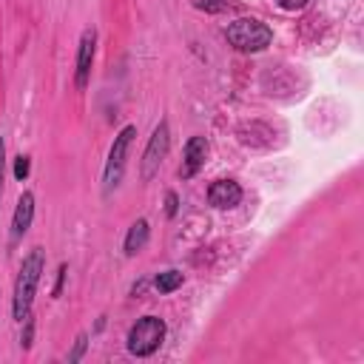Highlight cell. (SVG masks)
Here are the masks:
<instances>
[{"instance_id":"cell-16","label":"cell","mask_w":364,"mask_h":364,"mask_svg":"<svg viewBox=\"0 0 364 364\" xmlns=\"http://www.w3.org/2000/svg\"><path fill=\"white\" fill-rule=\"evenodd\" d=\"M165 202H168V205H165V210H168V216H176V193H173V191H171V193L165 196Z\"/></svg>"},{"instance_id":"cell-6","label":"cell","mask_w":364,"mask_h":364,"mask_svg":"<svg viewBox=\"0 0 364 364\" xmlns=\"http://www.w3.org/2000/svg\"><path fill=\"white\" fill-rule=\"evenodd\" d=\"M205 156H208V139L205 136H191L188 145H185V159L179 165V176L182 179L196 176L199 168L205 165Z\"/></svg>"},{"instance_id":"cell-10","label":"cell","mask_w":364,"mask_h":364,"mask_svg":"<svg viewBox=\"0 0 364 364\" xmlns=\"http://www.w3.org/2000/svg\"><path fill=\"white\" fill-rule=\"evenodd\" d=\"M145 242H148V222H145V219H136V222L131 225L128 236H125V253H128V256L139 253V250L145 247Z\"/></svg>"},{"instance_id":"cell-15","label":"cell","mask_w":364,"mask_h":364,"mask_svg":"<svg viewBox=\"0 0 364 364\" xmlns=\"http://www.w3.org/2000/svg\"><path fill=\"white\" fill-rule=\"evenodd\" d=\"M282 9H287V11H299V9H304V3L307 0H276Z\"/></svg>"},{"instance_id":"cell-13","label":"cell","mask_w":364,"mask_h":364,"mask_svg":"<svg viewBox=\"0 0 364 364\" xmlns=\"http://www.w3.org/2000/svg\"><path fill=\"white\" fill-rule=\"evenodd\" d=\"M28 171H31V159H28V156H17V162H14V176H17V179H26Z\"/></svg>"},{"instance_id":"cell-4","label":"cell","mask_w":364,"mask_h":364,"mask_svg":"<svg viewBox=\"0 0 364 364\" xmlns=\"http://www.w3.org/2000/svg\"><path fill=\"white\" fill-rule=\"evenodd\" d=\"M168 148H171V131H168V122L162 119V122L154 128V134H151V139H148V145H145V154H142L139 176H142L145 182L159 171V165H162Z\"/></svg>"},{"instance_id":"cell-1","label":"cell","mask_w":364,"mask_h":364,"mask_svg":"<svg viewBox=\"0 0 364 364\" xmlns=\"http://www.w3.org/2000/svg\"><path fill=\"white\" fill-rule=\"evenodd\" d=\"M43 250H31L23 264H20V273H17V282H14V301H11V310H14V318L17 321H26L28 310H31V301H34V290H37V282H40V273H43Z\"/></svg>"},{"instance_id":"cell-2","label":"cell","mask_w":364,"mask_h":364,"mask_svg":"<svg viewBox=\"0 0 364 364\" xmlns=\"http://www.w3.org/2000/svg\"><path fill=\"white\" fill-rule=\"evenodd\" d=\"M225 37H228V43H230L236 51H262L264 46H270L273 31H270L262 20L239 17V20H233V23L225 28Z\"/></svg>"},{"instance_id":"cell-5","label":"cell","mask_w":364,"mask_h":364,"mask_svg":"<svg viewBox=\"0 0 364 364\" xmlns=\"http://www.w3.org/2000/svg\"><path fill=\"white\" fill-rule=\"evenodd\" d=\"M134 134H136V128H134V125H125V128L117 134V139H114V145H111V151H108L105 173H102V179H105V191H111V188H117V185H119V179H122V171H125L128 145H131Z\"/></svg>"},{"instance_id":"cell-17","label":"cell","mask_w":364,"mask_h":364,"mask_svg":"<svg viewBox=\"0 0 364 364\" xmlns=\"http://www.w3.org/2000/svg\"><path fill=\"white\" fill-rule=\"evenodd\" d=\"M3 168H6V148H3V136H0V193H3Z\"/></svg>"},{"instance_id":"cell-14","label":"cell","mask_w":364,"mask_h":364,"mask_svg":"<svg viewBox=\"0 0 364 364\" xmlns=\"http://www.w3.org/2000/svg\"><path fill=\"white\" fill-rule=\"evenodd\" d=\"M85 341H88L85 336H80V338H77V344H74V353L68 355V361H71V364H74V361H80V355H82V350H85Z\"/></svg>"},{"instance_id":"cell-11","label":"cell","mask_w":364,"mask_h":364,"mask_svg":"<svg viewBox=\"0 0 364 364\" xmlns=\"http://www.w3.org/2000/svg\"><path fill=\"white\" fill-rule=\"evenodd\" d=\"M182 282H185V276L179 273V270H165V273H159L156 276V290L159 293H171V290H176V287H182Z\"/></svg>"},{"instance_id":"cell-12","label":"cell","mask_w":364,"mask_h":364,"mask_svg":"<svg viewBox=\"0 0 364 364\" xmlns=\"http://www.w3.org/2000/svg\"><path fill=\"white\" fill-rule=\"evenodd\" d=\"M191 3H193L199 11H210V14H213V11H222L230 0H191Z\"/></svg>"},{"instance_id":"cell-8","label":"cell","mask_w":364,"mask_h":364,"mask_svg":"<svg viewBox=\"0 0 364 364\" xmlns=\"http://www.w3.org/2000/svg\"><path fill=\"white\" fill-rule=\"evenodd\" d=\"M94 43H97V34L94 28H88L80 40V51H77V88H85L88 85V77H91V63H94Z\"/></svg>"},{"instance_id":"cell-9","label":"cell","mask_w":364,"mask_h":364,"mask_svg":"<svg viewBox=\"0 0 364 364\" xmlns=\"http://www.w3.org/2000/svg\"><path fill=\"white\" fill-rule=\"evenodd\" d=\"M31 219H34V193H23L17 199V208H14V219H11V239H20L28 228H31Z\"/></svg>"},{"instance_id":"cell-7","label":"cell","mask_w":364,"mask_h":364,"mask_svg":"<svg viewBox=\"0 0 364 364\" xmlns=\"http://www.w3.org/2000/svg\"><path fill=\"white\" fill-rule=\"evenodd\" d=\"M242 199V188L233 182V179H216L210 188H208V202L213 208H236Z\"/></svg>"},{"instance_id":"cell-3","label":"cell","mask_w":364,"mask_h":364,"mask_svg":"<svg viewBox=\"0 0 364 364\" xmlns=\"http://www.w3.org/2000/svg\"><path fill=\"white\" fill-rule=\"evenodd\" d=\"M165 338V321L156 316L139 318L128 333V353L134 355H151Z\"/></svg>"}]
</instances>
